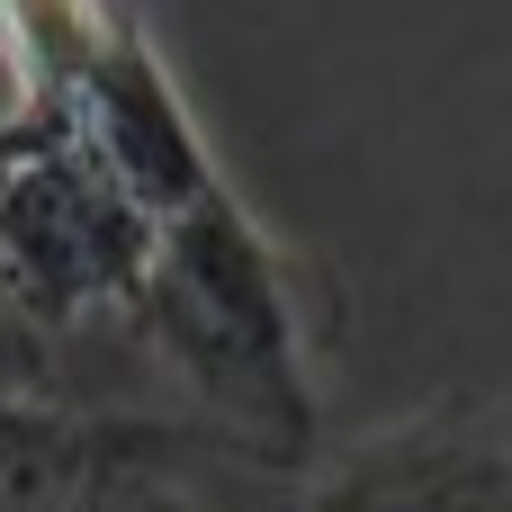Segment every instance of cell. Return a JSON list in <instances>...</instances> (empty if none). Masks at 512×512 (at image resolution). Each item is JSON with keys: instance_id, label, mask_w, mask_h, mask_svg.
Instances as JSON below:
<instances>
[{"instance_id": "7a4b0ae2", "label": "cell", "mask_w": 512, "mask_h": 512, "mask_svg": "<svg viewBox=\"0 0 512 512\" xmlns=\"http://www.w3.org/2000/svg\"><path fill=\"white\" fill-rule=\"evenodd\" d=\"M153 243L162 216L63 108L18 99L0 117V306L54 360L72 333L135 315Z\"/></svg>"}, {"instance_id": "277c9868", "label": "cell", "mask_w": 512, "mask_h": 512, "mask_svg": "<svg viewBox=\"0 0 512 512\" xmlns=\"http://www.w3.org/2000/svg\"><path fill=\"white\" fill-rule=\"evenodd\" d=\"M297 512H512V396L423 405L315 459Z\"/></svg>"}, {"instance_id": "5b68a950", "label": "cell", "mask_w": 512, "mask_h": 512, "mask_svg": "<svg viewBox=\"0 0 512 512\" xmlns=\"http://www.w3.org/2000/svg\"><path fill=\"white\" fill-rule=\"evenodd\" d=\"M0 387H72V378H63V360H54V351L18 324L9 306H0Z\"/></svg>"}, {"instance_id": "3957f363", "label": "cell", "mask_w": 512, "mask_h": 512, "mask_svg": "<svg viewBox=\"0 0 512 512\" xmlns=\"http://www.w3.org/2000/svg\"><path fill=\"white\" fill-rule=\"evenodd\" d=\"M279 477L189 414H126L72 387H0V512H297Z\"/></svg>"}, {"instance_id": "6da1fadb", "label": "cell", "mask_w": 512, "mask_h": 512, "mask_svg": "<svg viewBox=\"0 0 512 512\" xmlns=\"http://www.w3.org/2000/svg\"><path fill=\"white\" fill-rule=\"evenodd\" d=\"M126 333L171 369L189 423L234 441L279 477H315L324 459V387H315V306L306 261L243 207L234 180L162 216L144 297Z\"/></svg>"}]
</instances>
